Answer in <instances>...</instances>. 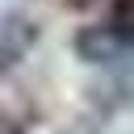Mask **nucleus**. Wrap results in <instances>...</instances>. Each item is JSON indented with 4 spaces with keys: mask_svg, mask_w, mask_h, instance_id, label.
I'll list each match as a JSON object with an SVG mask.
<instances>
[{
    "mask_svg": "<svg viewBox=\"0 0 134 134\" xmlns=\"http://www.w3.org/2000/svg\"><path fill=\"white\" fill-rule=\"evenodd\" d=\"M34 42H38V25H34L25 13H8V17L0 21V71L17 67V63L29 54Z\"/></svg>",
    "mask_w": 134,
    "mask_h": 134,
    "instance_id": "nucleus-1",
    "label": "nucleus"
},
{
    "mask_svg": "<svg viewBox=\"0 0 134 134\" xmlns=\"http://www.w3.org/2000/svg\"><path fill=\"white\" fill-rule=\"evenodd\" d=\"M121 46H126V38H121L113 25H109V29H84V34L75 38V50H80L84 59H92V63H109V59H117Z\"/></svg>",
    "mask_w": 134,
    "mask_h": 134,
    "instance_id": "nucleus-2",
    "label": "nucleus"
},
{
    "mask_svg": "<svg viewBox=\"0 0 134 134\" xmlns=\"http://www.w3.org/2000/svg\"><path fill=\"white\" fill-rule=\"evenodd\" d=\"M113 29L121 38H134V0H113Z\"/></svg>",
    "mask_w": 134,
    "mask_h": 134,
    "instance_id": "nucleus-3",
    "label": "nucleus"
},
{
    "mask_svg": "<svg viewBox=\"0 0 134 134\" xmlns=\"http://www.w3.org/2000/svg\"><path fill=\"white\" fill-rule=\"evenodd\" d=\"M63 4H71V8H84V4H88V0H63Z\"/></svg>",
    "mask_w": 134,
    "mask_h": 134,
    "instance_id": "nucleus-4",
    "label": "nucleus"
}]
</instances>
